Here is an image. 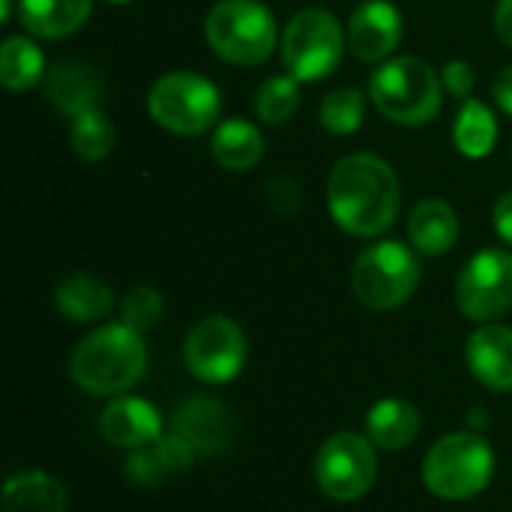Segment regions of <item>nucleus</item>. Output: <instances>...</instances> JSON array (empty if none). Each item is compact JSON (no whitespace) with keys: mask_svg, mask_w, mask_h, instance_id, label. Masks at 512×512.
Returning a JSON list of instances; mask_svg holds the SVG:
<instances>
[{"mask_svg":"<svg viewBox=\"0 0 512 512\" xmlns=\"http://www.w3.org/2000/svg\"><path fill=\"white\" fill-rule=\"evenodd\" d=\"M333 222L354 237H378L399 216V180L393 168L372 156H345L327 180Z\"/></svg>","mask_w":512,"mask_h":512,"instance_id":"1","label":"nucleus"},{"mask_svg":"<svg viewBox=\"0 0 512 512\" xmlns=\"http://www.w3.org/2000/svg\"><path fill=\"white\" fill-rule=\"evenodd\" d=\"M144 333L129 324H105L78 342L69 360V378L93 396H120L144 378Z\"/></svg>","mask_w":512,"mask_h":512,"instance_id":"2","label":"nucleus"},{"mask_svg":"<svg viewBox=\"0 0 512 512\" xmlns=\"http://www.w3.org/2000/svg\"><path fill=\"white\" fill-rule=\"evenodd\" d=\"M495 453L477 432L444 435L423 459V483L441 501H471L492 483Z\"/></svg>","mask_w":512,"mask_h":512,"instance_id":"3","label":"nucleus"},{"mask_svg":"<svg viewBox=\"0 0 512 512\" xmlns=\"http://www.w3.org/2000/svg\"><path fill=\"white\" fill-rule=\"evenodd\" d=\"M375 108L399 126H426L441 111V78L420 57L387 60L369 81Z\"/></svg>","mask_w":512,"mask_h":512,"instance_id":"4","label":"nucleus"},{"mask_svg":"<svg viewBox=\"0 0 512 512\" xmlns=\"http://www.w3.org/2000/svg\"><path fill=\"white\" fill-rule=\"evenodd\" d=\"M216 57L234 66H258L273 54L276 18L258 0H219L204 24Z\"/></svg>","mask_w":512,"mask_h":512,"instance_id":"5","label":"nucleus"},{"mask_svg":"<svg viewBox=\"0 0 512 512\" xmlns=\"http://www.w3.org/2000/svg\"><path fill=\"white\" fill-rule=\"evenodd\" d=\"M420 282L417 255L396 240H381L357 255L351 270L354 297L375 312H390L411 300Z\"/></svg>","mask_w":512,"mask_h":512,"instance_id":"6","label":"nucleus"},{"mask_svg":"<svg viewBox=\"0 0 512 512\" xmlns=\"http://www.w3.org/2000/svg\"><path fill=\"white\" fill-rule=\"evenodd\" d=\"M150 117L177 135L207 132L222 108L219 87L198 72H168L162 75L147 96Z\"/></svg>","mask_w":512,"mask_h":512,"instance_id":"7","label":"nucleus"},{"mask_svg":"<svg viewBox=\"0 0 512 512\" xmlns=\"http://www.w3.org/2000/svg\"><path fill=\"white\" fill-rule=\"evenodd\" d=\"M378 447L357 432L330 435L315 453V483L339 504H354L369 495L378 477Z\"/></svg>","mask_w":512,"mask_h":512,"instance_id":"8","label":"nucleus"},{"mask_svg":"<svg viewBox=\"0 0 512 512\" xmlns=\"http://www.w3.org/2000/svg\"><path fill=\"white\" fill-rule=\"evenodd\" d=\"M345 36L327 9H303L291 18L282 36V63L297 81H321L339 63Z\"/></svg>","mask_w":512,"mask_h":512,"instance_id":"9","label":"nucleus"},{"mask_svg":"<svg viewBox=\"0 0 512 512\" xmlns=\"http://www.w3.org/2000/svg\"><path fill=\"white\" fill-rule=\"evenodd\" d=\"M246 351V333L225 315L201 318L183 342L186 369L204 384L234 381L246 366Z\"/></svg>","mask_w":512,"mask_h":512,"instance_id":"10","label":"nucleus"},{"mask_svg":"<svg viewBox=\"0 0 512 512\" xmlns=\"http://www.w3.org/2000/svg\"><path fill=\"white\" fill-rule=\"evenodd\" d=\"M459 309L480 324L498 321L512 309V255L504 249L477 252L456 285Z\"/></svg>","mask_w":512,"mask_h":512,"instance_id":"11","label":"nucleus"},{"mask_svg":"<svg viewBox=\"0 0 512 512\" xmlns=\"http://www.w3.org/2000/svg\"><path fill=\"white\" fill-rule=\"evenodd\" d=\"M174 435H180L195 453L213 456V453H225L234 438H237V423L234 414L225 402L213 399V396H192L186 399L171 420Z\"/></svg>","mask_w":512,"mask_h":512,"instance_id":"12","label":"nucleus"},{"mask_svg":"<svg viewBox=\"0 0 512 512\" xmlns=\"http://www.w3.org/2000/svg\"><path fill=\"white\" fill-rule=\"evenodd\" d=\"M351 51L366 60H384L402 42V12L390 0H366L351 12L348 24Z\"/></svg>","mask_w":512,"mask_h":512,"instance_id":"13","label":"nucleus"},{"mask_svg":"<svg viewBox=\"0 0 512 512\" xmlns=\"http://www.w3.org/2000/svg\"><path fill=\"white\" fill-rule=\"evenodd\" d=\"M102 438L123 450H138L162 435V414L138 396H120L105 405L99 420Z\"/></svg>","mask_w":512,"mask_h":512,"instance_id":"14","label":"nucleus"},{"mask_svg":"<svg viewBox=\"0 0 512 512\" xmlns=\"http://www.w3.org/2000/svg\"><path fill=\"white\" fill-rule=\"evenodd\" d=\"M465 360L471 375L498 393L512 390V330L504 324H483L471 333Z\"/></svg>","mask_w":512,"mask_h":512,"instance_id":"15","label":"nucleus"},{"mask_svg":"<svg viewBox=\"0 0 512 512\" xmlns=\"http://www.w3.org/2000/svg\"><path fill=\"white\" fill-rule=\"evenodd\" d=\"M195 462V450L180 435H159L156 441L132 450L126 474L138 486H159L177 474H186Z\"/></svg>","mask_w":512,"mask_h":512,"instance_id":"16","label":"nucleus"},{"mask_svg":"<svg viewBox=\"0 0 512 512\" xmlns=\"http://www.w3.org/2000/svg\"><path fill=\"white\" fill-rule=\"evenodd\" d=\"M48 99L54 102L57 111L78 117L84 111L99 108L102 99V81L93 66L81 60H63L51 66L48 72Z\"/></svg>","mask_w":512,"mask_h":512,"instance_id":"17","label":"nucleus"},{"mask_svg":"<svg viewBox=\"0 0 512 512\" xmlns=\"http://www.w3.org/2000/svg\"><path fill=\"white\" fill-rule=\"evenodd\" d=\"M420 435V411L408 399H381L366 414V438L384 450L399 453Z\"/></svg>","mask_w":512,"mask_h":512,"instance_id":"18","label":"nucleus"},{"mask_svg":"<svg viewBox=\"0 0 512 512\" xmlns=\"http://www.w3.org/2000/svg\"><path fill=\"white\" fill-rule=\"evenodd\" d=\"M408 237L417 252L438 258L453 249V243L459 237V216L447 201L426 198L408 216Z\"/></svg>","mask_w":512,"mask_h":512,"instance_id":"19","label":"nucleus"},{"mask_svg":"<svg viewBox=\"0 0 512 512\" xmlns=\"http://www.w3.org/2000/svg\"><path fill=\"white\" fill-rule=\"evenodd\" d=\"M54 303H57V312L66 321L93 324V321H102L114 309V294H111V288L99 276H93V273H72V276H66L57 285Z\"/></svg>","mask_w":512,"mask_h":512,"instance_id":"20","label":"nucleus"},{"mask_svg":"<svg viewBox=\"0 0 512 512\" xmlns=\"http://www.w3.org/2000/svg\"><path fill=\"white\" fill-rule=\"evenodd\" d=\"M93 0H18V15L33 36L63 39L90 18Z\"/></svg>","mask_w":512,"mask_h":512,"instance_id":"21","label":"nucleus"},{"mask_svg":"<svg viewBox=\"0 0 512 512\" xmlns=\"http://www.w3.org/2000/svg\"><path fill=\"white\" fill-rule=\"evenodd\" d=\"M0 504L3 512H66L69 498L60 480L42 471H24L6 480Z\"/></svg>","mask_w":512,"mask_h":512,"instance_id":"22","label":"nucleus"},{"mask_svg":"<svg viewBox=\"0 0 512 512\" xmlns=\"http://www.w3.org/2000/svg\"><path fill=\"white\" fill-rule=\"evenodd\" d=\"M264 156V138L261 129L249 120H225L216 126L213 135V159L228 171H249Z\"/></svg>","mask_w":512,"mask_h":512,"instance_id":"23","label":"nucleus"},{"mask_svg":"<svg viewBox=\"0 0 512 512\" xmlns=\"http://www.w3.org/2000/svg\"><path fill=\"white\" fill-rule=\"evenodd\" d=\"M45 75V57L36 48V42L24 36H9L0 48V81L6 90L21 93L42 81Z\"/></svg>","mask_w":512,"mask_h":512,"instance_id":"24","label":"nucleus"},{"mask_svg":"<svg viewBox=\"0 0 512 512\" xmlns=\"http://www.w3.org/2000/svg\"><path fill=\"white\" fill-rule=\"evenodd\" d=\"M453 138H456V147L462 156H468V159L489 156L495 150V141H498L495 114L483 102L465 99V105L456 117V126H453Z\"/></svg>","mask_w":512,"mask_h":512,"instance_id":"25","label":"nucleus"},{"mask_svg":"<svg viewBox=\"0 0 512 512\" xmlns=\"http://www.w3.org/2000/svg\"><path fill=\"white\" fill-rule=\"evenodd\" d=\"M69 147L84 162L105 159L114 150V126H111L108 114L102 108H93V111H84V114L72 117Z\"/></svg>","mask_w":512,"mask_h":512,"instance_id":"26","label":"nucleus"},{"mask_svg":"<svg viewBox=\"0 0 512 512\" xmlns=\"http://www.w3.org/2000/svg\"><path fill=\"white\" fill-rule=\"evenodd\" d=\"M297 108H300V87H297V78L291 75L267 78L255 93V114L258 120L270 126L288 123L297 114Z\"/></svg>","mask_w":512,"mask_h":512,"instance_id":"27","label":"nucleus"},{"mask_svg":"<svg viewBox=\"0 0 512 512\" xmlns=\"http://www.w3.org/2000/svg\"><path fill=\"white\" fill-rule=\"evenodd\" d=\"M363 114H366V102H363V93L354 87H339L327 93L318 108V120L330 135L357 132L363 126Z\"/></svg>","mask_w":512,"mask_h":512,"instance_id":"28","label":"nucleus"},{"mask_svg":"<svg viewBox=\"0 0 512 512\" xmlns=\"http://www.w3.org/2000/svg\"><path fill=\"white\" fill-rule=\"evenodd\" d=\"M123 324H129L138 333H150L159 327L162 315H165V303L162 294L153 285H135L126 297H123Z\"/></svg>","mask_w":512,"mask_h":512,"instance_id":"29","label":"nucleus"},{"mask_svg":"<svg viewBox=\"0 0 512 512\" xmlns=\"http://www.w3.org/2000/svg\"><path fill=\"white\" fill-rule=\"evenodd\" d=\"M444 90L456 99H471V90H474V69L465 63V60H450L444 66Z\"/></svg>","mask_w":512,"mask_h":512,"instance_id":"30","label":"nucleus"},{"mask_svg":"<svg viewBox=\"0 0 512 512\" xmlns=\"http://www.w3.org/2000/svg\"><path fill=\"white\" fill-rule=\"evenodd\" d=\"M495 231H498V237L512 246V192L507 195H501L498 201H495Z\"/></svg>","mask_w":512,"mask_h":512,"instance_id":"31","label":"nucleus"},{"mask_svg":"<svg viewBox=\"0 0 512 512\" xmlns=\"http://www.w3.org/2000/svg\"><path fill=\"white\" fill-rule=\"evenodd\" d=\"M492 90H495V99H498V105L512 114V69H501L498 75H495V84H492Z\"/></svg>","mask_w":512,"mask_h":512,"instance_id":"32","label":"nucleus"},{"mask_svg":"<svg viewBox=\"0 0 512 512\" xmlns=\"http://www.w3.org/2000/svg\"><path fill=\"white\" fill-rule=\"evenodd\" d=\"M495 30L501 36V42L512 48V0H501L498 3V9H495Z\"/></svg>","mask_w":512,"mask_h":512,"instance_id":"33","label":"nucleus"},{"mask_svg":"<svg viewBox=\"0 0 512 512\" xmlns=\"http://www.w3.org/2000/svg\"><path fill=\"white\" fill-rule=\"evenodd\" d=\"M108 3H129V0H108Z\"/></svg>","mask_w":512,"mask_h":512,"instance_id":"34","label":"nucleus"}]
</instances>
